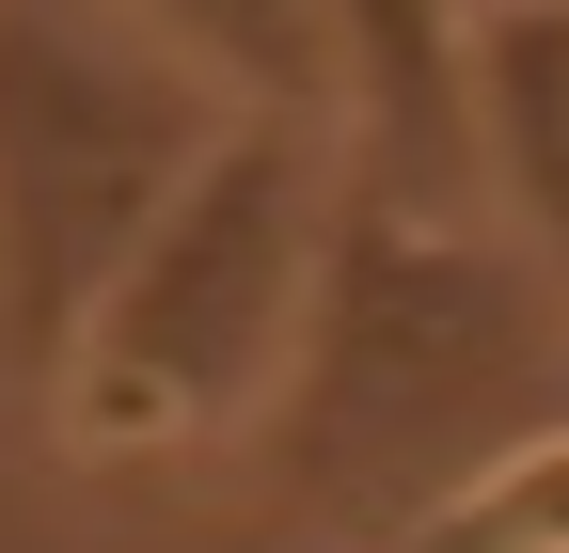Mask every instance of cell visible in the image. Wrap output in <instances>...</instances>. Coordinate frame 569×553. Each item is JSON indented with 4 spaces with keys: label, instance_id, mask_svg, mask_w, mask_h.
Wrapping results in <instances>:
<instances>
[{
    "label": "cell",
    "instance_id": "3957f363",
    "mask_svg": "<svg viewBox=\"0 0 569 553\" xmlns=\"http://www.w3.org/2000/svg\"><path fill=\"white\" fill-rule=\"evenodd\" d=\"M222 95L127 0H0V364L48 380L127 238L222 143Z\"/></svg>",
    "mask_w": 569,
    "mask_h": 553
},
{
    "label": "cell",
    "instance_id": "7a4b0ae2",
    "mask_svg": "<svg viewBox=\"0 0 569 553\" xmlns=\"http://www.w3.org/2000/svg\"><path fill=\"white\" fill-rule=\"evenodd\" d=\"M317 222H332V127H269L238 111L190 159V190L127 238L96 316L63 332V364L32 380L80 459H190L269 428V380L301 349V285H317Z\"/></svg>",
    "mask_w": 569,
    "mask_h": 553
},
{
    "label": "cell",
    "instance_id": "6da1fadb",
    "mask_svg": "<svg viewBox=\"0 0 569 553\" xmlns=\"http://www.w3.org/2000/svg\"><path fill=\"white\" fill-rule=\"evenodd\" d=\"M553 364H569V285L507 222L396 205L332 159L301 349L269 380V474L301 506H459Z\"/></svg>",
    "mask_w": 569,
    "mask_h": 553
},
{
    "label": "cell",
    "instance_id": "5b68a950",
    "mask_svg": "<svg viewBox=\"0 0 569 553\" xmlns=\"http://www.w3.org/2000/svg\"><path fill=\"white\" fill-rule=\"evenodd\" d=\"M443 553H569V428H538V443L490 459L443 506Z\"/></svg>",
    "mask_w": 569,
    "mask_h": 553
},
{
    "label": "cell",
    "instance_id": "277c9868",
    "mask_svg": "<svg viewBox=\"0 0 569 553\" xmlns=\"http://www.w3.org/2000/svg\"><path fill=\"white\" fill-rule=\"evenodd\" d=\"M127 17L159 32V48H174L222 111L332 127V32H317V0H127Z\"/></svg>",
    "mask_w": 569,
    "mask_h": 553
}]
</instances>
